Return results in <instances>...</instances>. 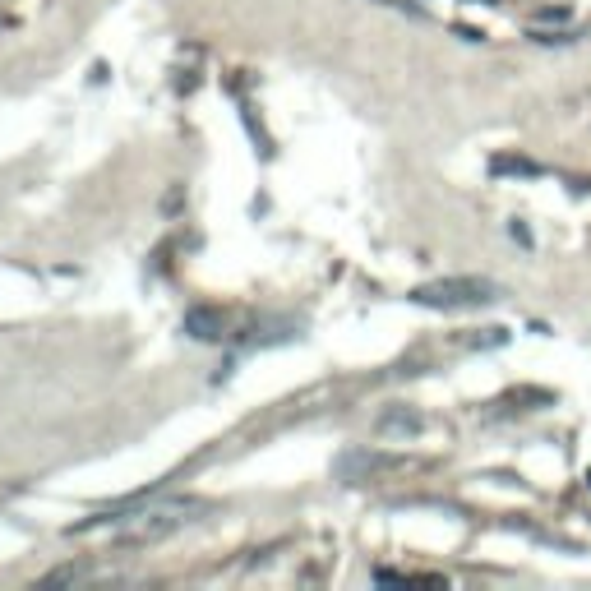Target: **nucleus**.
Instances as JSON below:
<instances>
[{
	"mask_svg": "<svg viewBox=\"0 0 591 591\" xmlns=\"http://www.w3.org/2000/svg\"><path fill=\"white\" fill-rule=\"evenodd\" d=\"M199 513H204V499H190V495H176V499H162V504L134 508L130 518H125L121 545H153V541H167V536H176L181 527H190Z\"/></svg>",
	"mask_w": 591,
	"mask_h": 591,
	"instance_id": "f257e3e1",
	"label": "nucleus"
},
{
	"mask_svg": "<svg viewBox=\"0 0 591 591\" xmlns=\"http://www.w3.org/2000/svg\"><path fill=\"white\" fill-rule=\"evenodd\" d=\"M416 301L430 310H481V305L499 301V287L485 278H439L416 287Z\"/></svg>",
	"mask_w": 591,
	"mask_h": 591,
	"instance_id": "f03ea898",
	"label": "nucleus"
}]
</instances>
